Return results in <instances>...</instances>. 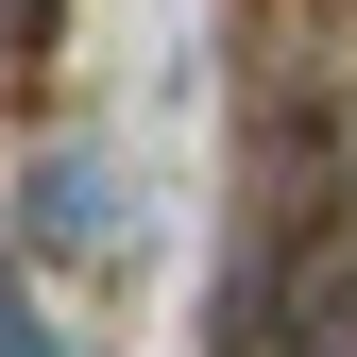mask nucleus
Here are the masks:
<instances>
[{"mask_svg": "<svg viewBox=\"0 0 357 357\" xmlns=\"http://www.w3.org/2000/svg\"><path fill=\"white\" fill-rule=\"evenodd\" d=\"M34 238H52V255H85V273H102V255H137V204H119V170L102 153H85V137H52V153H34Z\"/></svg>", "mask_w": 357, "mask_h": 357, "instance_id": "obj_1", "label": "nucleus"}, {"mask_svg": "<svg viewBox=\"0 0 357 357\" xmlns=\"http://www.w3.org/2000/svg\"><path fill=\"white\" fill-rule=\"evenodd\" d=\"M0 357H52V324H34V273H17V221H0Z\"/></svg>", "mask_w": 357, "mask_h": 357, "instance_id": "obj_2", "label": "nucleus"}, {"mask_svg": "<svg viewBox=\"0 0 357 357\" xmlns=\"http://www.w3.org/2000/svg\"><path fill=\"white\" fill-rule=\"evenodd\" d=\"M0 34H17V52H52V34H68V0H0Z\"/></svg>", "mask_w": 357, "mask_h": 357, "instance_id": "obj_3", "label": "nucleus"}]
</instances>
